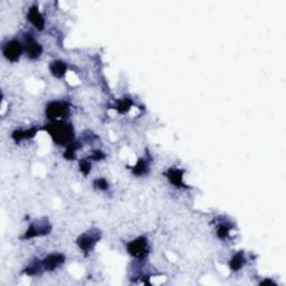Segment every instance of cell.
<instances>
[{
  "instance_id": "30bf717a",
  "label": "cell",
  "mask_w": 286,
  "mask_h": 286,
  "mask_svg": "<svg viewBox=\"0 0 286 286\" xmlns=\"http://www.w3.org/2000/svg\"><path fill=\"white\" fill-rule=\"evenodd\" d=\"M27 19L31 25H33L36 29L42 31L45 28V18H44L43 14L40 13L37 6H31L27 11Z\"/></svg>"
},
{
  "instance_id": "8992f818",
  "label": "cell",
  "mask_w": 286,
  "mask_h": 286,
  "mask_svg": "<svg viewBox=\"0 0 286 286\" xmlns=\"http://www.w3.org/2000/svg\"><path fill=\"white\" fill-rule=\"evenodd\" d=\"M51 232H52V224L50 223V221H48L46 218L37 219L29 225V227H28L27 231L25 232V235H24L22 238L31 239V238H35V237L46 236Z\"/></svg>"
},
{
  "instance_id": "7a4b0ae2",
  "label": "cell",
  "mask_w": 286,
  "mask_h": 286,
  "mask_svg": "<svg viewBox=\"0 0 286 286\" xmlns=\"http://www.w3.org/2000/svg\"><path fill=\"white\" fill-rule=\"evenodd\" d=\"M71 104L66 101H52L45 107V115L51 122L65 121L70 114Z\"/></svg>"
},
{
  "instance_id": "2e32d148",
  "label": "cell",
  "mask_w": 286,
  "mask_h": 286,
  "mask_svg": "<svg viewBox=\"0 0 286 286\" xmlns=\"http://www.w3.org/2000/svg\"><path fill=\"white\" fill-rule=\"evenodd\" d=\"M232 226H229L227 223H219L216 228V235L221 240H226L231 237Z\"/></svg>"
},
{
  "instance_id": "3957f363",
  "label": "cell",
  "mask_w": 286,
  "mask_h": 286,
  "mask_svg": "<svg viewBox=\"0 0 286 286\" xmlns=\"http://www.w3.org/2000/svg\"><path fill=\"white\" fill-rule=\"evenodd\" d=\"M129 255L136 260H146L150 254V244L146 236H139L127 243Z\"/></svg>"
},
{
  "instance_id": "8fae6325",
  "label": "cell",
  "mask_w": 286,
  "mask_h": 286,
  "mask_svg": "<svg viewBox=\"0 0 286 286\" xmlns=\"http://www.w3.org/2000/svg\"><path fill=\"white\" fill-rule=\"evenodd\" d=\"M150 162L151 158L150 156H142L138 161H136L135 166L131 168V171L136 177L146 176L150 171Z\"/></svg>"
},
{
  "instance_id": "ba28073f",
  "label": "cell",
  "mask_w": 286,
  "mask_h": 286,
  "mask_svg": "<svg viewBox=\"0 0 286 286\" xmlns=\"http://www.w3.org/2000/svg\"><path fill=\"white\" fill-rule=\"evenodd\" d=\"M65 255L62 253H52L48 254L47 256L44 257L43 260H40V263H42V267L44 273L47 272H54L58 267L62 266L65 263Z\"/></svg>"
},
{
  "instance_id": "9a60e30c",
  "label": "cell",
  "mask_w": 286,
  "mask_h": 286,
  "mask_svg": "<svg viewBox=\"0 0 286 286\" xmlns=\"http://www.w3.org/2000/svg\"><path fill=\"white\" fill-rule=\"evenodd\" d=\"M132 106H133V102H132L131 99H121L115 104V111H118L121 114H127L129 111L131 110Z\"/></svg>"
},
{
  "instance_id": "277c9868",
  "label": "cell",
  "mask_w": 286,
  "mask_h": 286,
  "mask_svg": "<svg viewBox=\"0 0 286 286\" xmlns=\"http://www.w3.org/2000/svg\"><path fill=\"white\" fill-rule=\"evenodd\" d=\"M101 239V232L99 229H90L82 235H79L76 239V245H78L79 251L82 252L84 255H88V254L94 251L96 245L99 244Z\"/></svg>"
},
{
  "instance_id": "4fadbf2b",
  "label": "cell",
  "mask_w": 286,
  "mask_h": 286,
  "mask_svg": "<svg viewBox=\"0 0 286 286\" xmlns=\"http://www.w3.org/2000/svg\"><path fill=\"white\" fill-rule=\"evenodd\" d=\"M37 134V129L30 128L27 129V130H15L13 133H11V138L15 141V142H22V141L30 140L33 139Z\"/></svg>"
},
{
  "instance_id": "52a82bcc",
  "label": "cell",
  "mask_w": 286,
  "mask_h": 286,
  "mask_svg": "<svg viewBox=\"0 0 286 286\" xmlns=\"http://www.w3.org/2000/svg\"><path fill=\"white\" fill-rule=\"evenodd\" d=\"M24 51H25V55L29 59L36 60L38 59L40 56L43 55L44 48L38 43V40L36 39L33 35L29 33H26L24 35Z\"/></svg>"
},
{
  "instance_id": "ac0fdd59",
  "label": "cell",
  "mask_w": 286,
  "mask_h": 286,
  "mask_svg": "<svg viewBox=\"0 0 286 286\" xmlns=\"http://www.w3.org/2000/svg\"><path fill=\"white\" fill-rule=\"evenodd\" d=\"M93 187L100 191H107L108 188H110V184H108L105 178H96L93 181Z\"/></svg>"
},
{
  "instance_id": "5bb4252c",
  "label": "cell",
  "mask_w": 286,
  "mask_h": 286,
  "mask_svg": "<svg viewBox=\"0 0 286 286\" xmlns=\"http://www.w3.org/2000/svg\"><path fill=\"white\" fill-rule=\"evenodd\" d=\"M50 71L54 78H63L67 73V65L63 60H53L50 65Z\"/></svg>"
},
{
  "instance_id": "e0dca14e",
  "label": "cell",
  "mask_w": 286,
  "mask_h": 286,
  "mask_svg": "<svg viewBox=\"0 0 286 286\" xmlns=\"http://www.w3.org/2000/svg\"><path fill=\"white\" fill-rule=\"evenodd\" d=\"M79 142H76V141H73V142L68 144L67 147H65V152H64V158L66 160H74L76 158V155H78V151L79 150L80 146L78 144Z\"/></svg>"
},
{
  "instance_id": "7c38bea8",
  "label": "cell",
  "mask_w": 286,
  "mask_h": 286,
  "mask_svg": "<svg viewBox=\"0 0 286 286\" xmlns=\"http://www.w3.org/2000/svg\"><path fill=\"white\" fill-rule=\"evenodd\" d=\"M246 261H247L246 256H245V253L243 251L236 252L232 256V259L229 260V263H228L229 269H231V271L234 273L238 272L245 266Z\"/></svg>"
},
{
  "instance_id": "d6986e66",
  "label": "cell",
  "mask_w": 286,
  "mask_h": 286,
  "mask_svg": "<svg viewBox=\"0 0 286 286\" xmlns=\"http://www.w3.org/2000/svg\"><path fill=\"white\" fill-rule=\"evenodd\" d=\"M92 169V161L88 159L79 160V171L83 173L84 176H87L91 172Z\"/></svg>"
},
{
  "instance_id": "ffe728a7",
  "label": "cell",
  "mask_w": 286,
  "mask_h": 286,
  "mask_svg": "<svg viewBox=\"0 0 286 286\" xmlns=\"http://www.w3.org/2000/svg\"><path fill=\"white\" fill-rule=\"evenodd\" d=\"M87 159L90 161H101V160L105 159V155H104L101 150H93L90 155H88Z\"/></svg>"
},
{
  "instance_id": "6da1fadb",
  "label": "cell",
  "mask_w": 286,
  "mask_h": 286,
  "mask_svg": "<svg viewBox=\"0 0 286 286\" xmlns=\"http://www.w3.org/2000/svg\"><path fill=\"white\" fill-rule=\"evenodd\" d=\"M45 131L53 140V142L60 147H67L68 144L73 142L75 138L73 126L65 121L51 122V124L45 128Z\"/></svg>"
},
{
  "instance_id": "5b68a950",
  "label": "cell",
  "mask_w": 286,
  "mask_h": 286,
  "mask_svg": "<svg viewBox=\"0 0 286 286\" xmlns=\"http://www.w3.org/2000/svg\"><path fill=\"white\" fill-rule=\"evenodd\" d=\"M2 55L8 62L17 63L22 57L23 54H25L24 51V44L18 39H10L2 45Z\"/></svg>"
},
{
  "instance_id": "9c48e42d",
  "label": "cell",
  "mask_w": 286,
  "mask_h": 286,
  "mask_svg": "<svg viewBox=\"0 0 286 286\" xmlns=\"http://www.w3.org/2000/svg\"><path fill=\"white\" fill-rule=\"evenodd\" d=\"M166 178L168 179L169 183H171L173 187L176 188H184L187 189L188 186L184 182V170L179 168H170L168 169L167 172L164 173Z\"/></svg>"
}]
</instances>
